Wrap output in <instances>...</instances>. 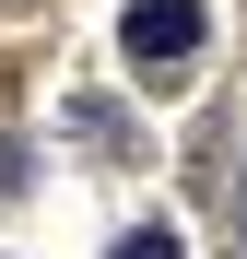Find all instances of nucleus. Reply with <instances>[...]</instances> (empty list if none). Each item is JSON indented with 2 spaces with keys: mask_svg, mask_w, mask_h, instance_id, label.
<instances>
[{
  "mask_svg": "<svg viewBox=\"0 0 247 259\" xmlns=\"http://www.w3.org/2000/svg\"><path fill=\"white\" fill-rule=\"evenodd\" d=\"M118 35H130L141 71H177V59L200 48V0H130V24H118Z\"/></svg>",
  "mask_w": 247,
  "mask_h": 259,
  "instance_id": "nucleus-1",
  "label": "nucleus"
},
{
  "mask_svg": "<svg viewBox=\"0 0 247 259\" xmlns=\"http://www.w3.org/2000/svg\"><path fill=\"white\" fill-rule=\"evenodd\" d=\"M106 259H188V247H177V224H130V236H118Z\"/></svg>",
  "mask_w": 247,
  "mask_h": 259,
  "instance_id": "nucleus-2",
  "label": "nucleus"
},
{
  "mask_svg": "<svg viewBox=\"0 0 247 259\" xmlns=\"http://www.w3.org/2000/svg\"><path fill=\"white\" fill-rule=\"evenodd\" d=\"M24 189V142H0V200H12Z\"/></svg>",
  "mask_w": 247,
  "mask_h": 259,
  "instance_id": "nucleus-3",
  "label": "nucleus"
}]
</instances>
